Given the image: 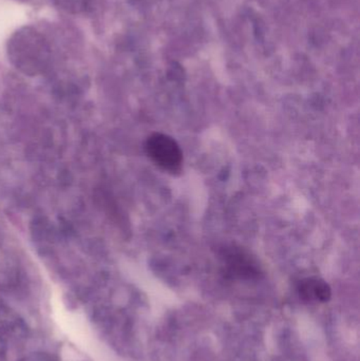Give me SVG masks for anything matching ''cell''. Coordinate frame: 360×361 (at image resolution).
Segmentation results:
<instances>
[{
	"mask_svg": "<svg viewBox=\"0 0 360 361\" xmlns=\"http://www.w3.org/2000/svg\"><path fill=\"white\" fill-rule=\"evenodd\" d=\"M297 290L300 298L308 302H328L332 296L329 284L319 278L302 280L298 284Z\"/></svg>",
	"mask_w": 360,
	"mask_h": 361,
	"instance_id": "cell-3",
	"label": "cell"
},
{
	"mask_svg": "<svg viewBox=\"0 0 360 361\" xmlns=\"http://www.w3.org/2000/svg\"><path fill=\"white\" fill-rule=\"evenodd\" d=\"M146 152L154 164L167 173H179L183 165V152L175 139L164 133H154L145 144Z\"/></svg>",
	"mask_w": 360,
	"mask_h": 361,
	"instance_id": "cell-1",
	"label": "cell"
},
{
	"mask_svg": "<svg viewBox=\"0 0 360 361\" xmlns=\"http://www.w3.org/2000/svg\"><path fill=\"white\" fill-rule=\"evenodd\" d=\"M223 261L228 273L237 277H253L259 273L257 263L251 255L241 248H226L223 252Z\"/></svg>",
	"mask_w": 360,
	"mask_h": 361,
	"instance_id": "cell-2",
	"label": "cell"
}]
</instances>
